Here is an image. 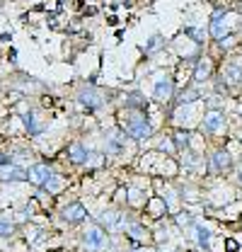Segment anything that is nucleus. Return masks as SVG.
I'll use <instances>...</instances> for the list:
<instances>
[{
    "label": "nucleus",
    "instance_id": "nucleus-6",
    "mask_svg": "<svg viewBox=\"0 0 242 252\" xmlns=\"http://www.w3.org/2000/svg\"><path fill=\"white\" fill-rule=\"evenodd\" d=\"M175 80L170 78V75H165V73H160L157 78H155V90H152V97L160 102V104H165V102H170L172 99V94H175Z\"/></svg>",
    "mask_w": 242,
    "mask_h": 252
},
{
    "label": "nucleus",
    "instance_id": "nucleus-22",
    "mask_svg": "<svg viewBox=\"0 0 242 252\" xmlns=\"http://www.w3.org/2000/svg\"><path fill=\"white\" fill-rule=\"evenodd\" d=\"M177 225L189 230V228L194 225V219H191V214H182V211H177Z\"/></svg>",
    "mask_w": 242,
    "mask_h": 252
},
{
    "label": "nucleus",
    "instance_id": "nucleus-8",
    "mask_svg": "<svg viewBox=\"0 0 242 252\" xmlns=\"http://www.w3.org/2000/svg\"><path fill=\"white\" fill-rule=\"evenodd\" d=\"M220 80L223 85H230V88H238L242 85V65L240 63H225L223 70H220Z\"/></svg>",
    "mask_w": 242,
    "mask_h": 252
},
{
    "label": "nucleus",
    "instance_id": "nucleus-14",
    "mask_svg": "<svg viewBox=\"0 0 242 252\" xmlns=\"http://www.w3.org/2000/svg\"><path fill=\"white\" fill-rule=\"evenodd\" d=\"M213 73V61L209 56H204V59H199L196 63V68H194V80L196 83H204V80H209Z\"/></svg>",
    "mask_w": 242,
    "mask_h": 252
},
{
    "label": "nucleus",
    "instance_id": "nucleus-21",
    "mask_svg": "<svg viewBox=\"0 0 242 252\" xmlns=\"http://www.w3.org/2000/svg\"><path fill=\"white\" fill-rule=\"evenodd\" d=\"M102 160H104V153H90L88 160H85V167H92V170H94V167L102 165Z\"/></svg>",
    "mask_w": 242,
    "mask_h": 252
},
{
    "label": "nucleus",
    "instance_id": "nucleus-7",
    "mask_svg": "<svg viewBox=\"0 0 242 252\" xmlns=\"http://www.w3.org/2000/svg\"><path fill=\"white\" fill-rule=\"evenodd\" d=\"M107 243V235L102 230V225H90L85 230V238H83V250L85 252H99Z\"/></svg>",
    "mask_w": 242,
    "mask_h": 252
},
{
    "label": "nucleus",
    "instance_id": "nucleus-16",
    "mask_svg": "<svg viewBox=\"0 0 242 252\" xmlns=\"http://www.w3.org/2000/svg\"><path fill=\"white\" fill-rule=\"evenodd\" d=\"M65 185H68V182H65V177H60V175L54 172V175L44 182V189H46L49 194H60V191L65 189Z\"/></svg>",
    "mask_w": 242,
    "mask_h": 252
},
{
    "label": "nucleus",
    "instance_id": "nucleus-11",
    "mask_svg": "<svg viewBox=\"0 0 242 252\" xmlns=\"http://www.w3.org/2000/svg\"><path fill=\"white\" fill-rule=\"evenodd\" d=\"M51 175H54L51 165H44V162H36V165H31L30 172H27V177H30L34 185H44V182H46Z\"/></svg>",
    "mask_w": 242,
    "mask_h": 252
},
{
    "label": "nucleus",
    "instance_id": "nucleus-5",
    "mask_svg": "<svg viewBox=\"0 0 242 252\" xmlns=\"http://www.w3.org/2000/svg\"><path fill=\"white\" fill-rule=\"evenodd\" d=\"M230 22H228V12L225 10H215L213 12V20L211 25H209V34H211V39L215 41H223L225 36H230Z\"/></svg>",
    "mask_w": 242,
    "mask_h": 252
},
{
    "label": "nucleus",
    "instance_id": "nucleus-9",
    "mask_svg": "<svg viewBox=\"0 0 242 252\" xmlns=\"http://www.w3.org/2000/svg\"><path fill=\"white\" fill-rule=\"evenodd\" d=\"M78 99L88 107V109H102L104 107V94L97 93V88H80V93H78Z\"/></svg>",
    "mask_w": 242,
    "mask_h": 252
},
{
    "label": "nucleus",
    "instance_id": "nucleus-3",
    "mask_svg": "<svg viewBox=\"0 0 242 252\" xmlns=\"http://www.w3.org/2000/svg\"><path fill=\"white\" fill-rule=\"evenodd\" d=\"M233 170V156L228 153V148H218L209 156V172L211 175H228Z\"/></svg>",
    "mask_w": 242,
    "mask_h": 252
},
{
    "label": "nucleus",
    "instance_id": "nucleus-17",
    "mask_svg": "<svg viewBox=\"0 0 242 252\" xmlns=\"http://www.w3.org/2000/svg\"><path fill=\"white\" fill-rule=\"evenodd\" d=\"M146 209H148V214L155 216V219H160V216H165V214H167V206H165V201H162L160 196L151 199V201L146 204Z\"/></svg>",
    "mask_w": 242,
    "mask_h": 252
},
{
    "label": "nucleus",
    "instance_id": "nucleus-18",
    "mask_svg": "<svg viewBox=\"0 0 242 252\" xmlns=\"http://www.w3.org/2000/svg\"><path fill=\"white\" fill-rule=\"evenodd\" d=\"M126 196H128V201H131V206H143V199H146V189L141 191V189H136V187H128L126 189Z\"/></svg>",
    "mask_w": 242,
    "mask_h": 252
},
{
    "label": "nucleus",
    "instance_id": "nucleus-20",
    "mask_svg": "<svg viewBox=\"0 0 242 252\" xmlns=\"http://www.w3.org/2000/svg\"><path fill=\"white\" fill-rule=\"evenodd\" d=\"M15 230V220L10 219L7 214H2L0 216V238H5V235H10Z\"/></svg>",
    "mask_w": 242,
    "mask_h": 252
},
{
    "label": "nucleus",
    "instance_id": "nucleus-1",
    "mask_svg": "<svg viewBox=\"0 0 242 252\" xmlns=\"http://www.w3.org/2000/svg\"><path fill=\"white\" fill-rule=\"evenodd\" d=\"M117 117H119V128L126 136L136 138V141L151 138L152 131H155V126L148 119V112L146 109H126V107H121Z\"/></svg>",
    "mask_w": 242,
    "mask_h": 252
},
{
    "label": "nucleus",
    "instance_id": "nucleus-24",
    "mask_svg": "<svg viewBox=\"0 0 242 252\" xmlns=\"http://www.w3.org/2000/svg\"><path fill=\"white\" fill-rule=\"evenodd\" d=\"M238 180H240V185H242V162L238 165Z\"/></svg>",
    "mask_w": 242,
    "mask_h": 252
},
{
    "label": "nucleus",
    "instance_id": "nucleus-25",
    "mask_svg": "<svg viewBox=\"0 0 242 252\" xmlns=\"http://www.w3.org/2000/svg\"><path fill=\"white\" fill-rule=\"evenodd\" d=\"M2 165H7V162H5V156L0 153V167H2Z\"/></svg>",
    "mask_w": 242,
    "mask_h": 252
},
{
    "label": "nucleus",
    "instance_id": "nucleus-13",
    "mask_svg": "<svg viewBox=\"0 0 242 252\" xmlns=\"http://www.w3.org/2000/svg\"><path fill=\"white\" fill-rule=\"evenodd\" d=\"M63 219L68 220V223H83V220L88 219V211H85L83 204H68L63 209Z\"/></svg>",
    "mask_w": 242,
    "mask_h": 252
},
{
    "label": "nucleus",
    "instance_id": "nucleus-15",
    "mask_svg": "<svg viewBox=\"0 0 242 252\" xmlns=\"http://www.w3.org/2000/svg\"><path fill=\"white\" fill-rule=\"evenodd\" d=\"M88 156H90L88 146H83V143H70L68 146V158H70L73 165H85Z\"/></svg>",
    "mask_w": 242,
    "mask_h": 252
},
{
    "label": "nucleus",
    "instance_id": "nucleus-2",
    "mask_svg": "<svg viewBox=\"0 0 242 252\" xmlns=\"http://www.w3.org/2000/svg\"><path fill=\"white\" fill-rule=\"evenodd\" d=\"M201 131L204 133H211V136H220L228 131V117L218 109H209L204 117H201Z\"/></svg>",
    "mask_w": 242,
    "mask_h": 252
},
{
    "label": "nucleus",
    "instance_id": "nucleus-10",
    "mask_svg": "<svg viewBox=\"0 0 242 252\" xmlns=\"http://www.w3.org/2000/svg\"><path fill=\"white\" fill-rule=\"evenodd\" d=\"M126 235L133 240V248H136V245H148V243H151V233H148L146 225H141L138 220H131V223L126 225Z\"/></svg>",
    "mask_w": 242,
    "mask_h": 252
},
{
    "label": "nucleus",
    "instance_id": "nucleus-23",
    "mask_svg": "<svg viewBox=\"0 0 242 252\" xmlns=\"http://www.w3.org/2000/svg\"><path fill=\"white\" fill-rule=\"evenodd\" d=\"M160 46H162V39H160V36H152L151 41H148V49H146V51H148V54H155V51H160Z\"/></svg>",
    "mask_w": 242,
    "mask_h": 252
},
{
    "label": "nucleus",
    "instance_id": "nucleus-19",
    "mask_svg": "<svg viewBox=\"0 0 242 252\" xmlns=\"http://www.w3.org/2000/svg\"><path fill=\"white\" fill-rule=\"evenodd\" d=\"M25 122H27V131H30L31 136H36V133H41V131H44V124L36 119V114H34V112L27 114V119H25Z\"/></svg>",
    "mask_w": 242,
    "mask_h": 252
},
{
    "label": "nucleus",
    "instance_id": "nucleus-12",
    "mask_svg": "<svg viewBox=\"0 0 242 252\" xmlns=\"http://www.w3.org/2000/svg\"><path fill=\"white\" fill-rule=\"evenodd\" d=\"M126 136L123 133H119V136H109L107 141H104V153L107 156H112V158H117V156H123L126 153Z\"/></svg>",
    "mask_w": 242,
    "mask_h": 252
},
{
    "label": "nucleus",
    "instance_id": "nucleus-4",
    "mask_svg": "<svg viewBox=\"0 0 242 252\" xmlns=\"http://www.w3.org/2000/svg\"><path fill=\"white\" fill-rule=\"evenodd\" d=\"M201 109H204V102H201V99H196V102H186V104H180V109H177V122H180V126L194 128V124H196V122L201 124V119H196V117L201 114Z\"/></svg>",
    "mask_w": 242,
    "mask_h": 252
}]
</instances>
